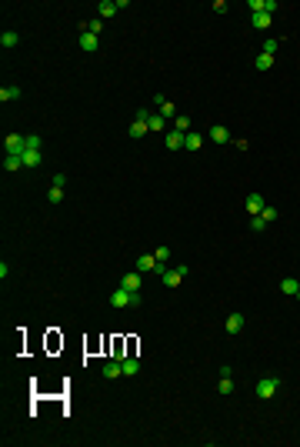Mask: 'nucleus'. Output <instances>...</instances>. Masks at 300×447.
Returning <instances> with one entry per match:
<instances>
[{
	"mask_svg": "<svg viewBox=\"0 0 300 447\" xmlns=\"http://www.w3.org/2000/svg\"><path fill=\"white\" fill-rule=\"evenodd\" d=\"M140 270H133V274H124V280H120V287H127L130 294H140Z\"/></svg>",
	"mask_w": 300,
	"mask_h": 447,
	"instance_id": "obj_7",
	"label": "nucleus"
},
{
	"mask_svg": "<svg viewBox=\"0 0 300 447\" xmlns=\"http://www.w3.org/2000/svg\"><path fill=\"white\" fill-rule=\"evenodd\" d=\"M173 131H180V134H190V117H173Z\"/></svg>",
	"mask_w": 300,
	"mask_h": 447,
	"instance_id": "obj_22",
	"label": "nucleus"
},
{
	"mask_svg": "<svg viewBox=\"0 0 300 447\" xmlns=\"http://www.w3.org/2000/svg\"><path fill=\"white\" fill-rule=\"evenodd\" d=\"M17 34H14V30H3V34H0V47H3V50H14V47H17Z\"/></svg>",
	"mask_w": 300,
	"mask_h": 447,
	"instance_id": "obj_16",
	"label": "nucleus"
},
{
	"mask_svg": "<svg viewBox=\"0 0 300 447\" xmlns=\"http://www.w3.org/2000/svg\"><path fill=\"white\" fill-rule=\"evenodd\" d=\"M263 227H267V224H263L260 217H250V230H254V234H260Z\"/></svg>",
	"mask_w": 300,
	"mask_h": 447,
	"instance_id": "obj_32",
	"label": "nucleus"
},
{
	"mask_svg": "<svg viewBox=\"0 0 300 447\" xmlns=\"http://www.w3.org/2000/svg\"><path fill=\"white\" fill-rule=\"evenodd\" d=\"M263 10H267V14L274 17V10H277V0H263Z\"/></svg>",
	"mask_w": 300,
	"mask_h": 447,
	"instance_id": "obj_34",
	"label": "nucleus"
},
{
	"mask_svg": "<svg viewBox=\"0 0 300 447\" xmlns=\"http://www.w3.org/2000/svg\"><path fill=\"white\" fill-rule=\"evenodd\" d=\"M184 147H187V150H200V147H204V134L190 131L187 137H184Z\"/></svg>",
	"mask_w": 300,
	"mask_h": 447,
	"instance_id": "obj_13",
	"label": "nucleus"
},
{
	"mask_svg": "<svg viewBox=\"0 0 300 447\" xmlns=\"http://www.w3.org/2000/svg\"><path fill=\"white\" fill-rule=\"evenodd\" d=\"M257 217H260L263 224H270V221H277V210H274V207H263V210L257 214Z\"/></svg>",
	"mask_w": 300,
	"mask_h": 447,
	"instance_id": "obj_27",
	"label": "nucleus"
},
{
	"mask_svg": "<svg viewBox=\"0 0 300 447\" xmlns=\"http://www.w3.org/2000/svg\"><path fill=\"white\" fill-rule=\"evenodd\" d=\"M120 364H124V377H133V374H137V360H133V357H124Z\"/></svg>",
	"mask_w": 300,
	"mask_h": 447,
	"instance_id": "obj_24",
	"label": "nucleus"
},
{
	"mask_svg": "<svg viewBox=\"0 0 300 447\" xmlns=\"http://www.w3.org/2000/svg\"><path fill=\"white\" fill-rule=\"evenodd\" d=\"M184 137H187V134H180V131H167V150H180V147H184Z\"/></svg>",
	"mask_w": 300,
	"mask_h": 447,
	"instance_id": "obj_14",
	"label": "nucleus"
},
{
	"mask_svg": "<svg viewBox=\"0 0 300 447\" xmlns=\"http://www.w3.org/2000/svg\"><path fill=\"white\" fill-rule=\"evenodd\" d=\"M20 157H23V167H27V170L40 167V160H43V157H40V150H23Z\"/></svg>",
	"mask_w": 300,
	"mask_h": 447,
	"instance_id": "obj_11",
	"label": "nucleus"
},
{
	"mask_svg": "<svg viewBox=\"0 0 300 447\" xmlns=\"http://www.w3.org/2000/svg\"><path fill=\"white\" fill-rule=\"evenodd\" d=\"M104 377H107V380H117V377H124V364H120V360H110V364H104Z\"/></svg>",
	"mask_w": 300,
	"mask_h": 447,
	"instance_id": "obj_10",
	"label": "nucleus"
},
{
	"mask_svg": "<svg viewBox=\"0 0 300 447\" xmlns=\"http://www.w3.org/2000/svg\"><path fill=\"white\" fill-rule=\"evenodd\" d=\"M247 7H250V10H254V14H263V0H250V3H247Z\"/></svg>",
	"mask_w": 300,
	"mask_h": 447,
	"instance_id": "obj_33",
	"label": "nucleus"
},
{
	"mask_svg": "<svg viewBox=\"0 0 300 447\" xmlns=\"http://www.w3.org/2000/svg\"><path fill=\"white\" fill-rule=\"evenodd\" d=\"M244 324H247L244 314H230V317H227V334H240V331H244Z\"/></svg>",
	"mask_w": 300,
	"mask_h": 447,
	"instance_id": "obj_8",
	"label": "nucleus"
},
{
	"mask_svg": "<svg viewBox=\"0 0 300 447\" xmlns=\"http://www.w3.org/2000/svg\"><path fill=\"white\" fill-rule=\"evenodd\" d=\"M254 67H257V70H270V67H274V57H270V54H260Z\"/></svg>",
	"mask_w": 300,
	"mask_h": 447,
	"instance_id": "obj_23",
	"label": "nucleus"
},
{
	"mask_svg": "<svg viewBox=\"0 0 300 447\" xmlns=\"http://www.w3.org/2000/svg\"><path fill=\"white\" fill-rule=\"evenodd\" d=\"M147 131H150V127H147V111H140V113H137V120L130 124V137L137 140V137H144Z\"/></svg>",
	"mask_w": 300,
	"mask_h": 447,
	"instance_id": "obj_6",
	"label": "nucleus"
},
{
	"mask_svg": "<svg viewBox=\"0 0 300 447\" xmlns=\"http://www.w3.org/2000/svg\"><path fill=\"white\" fill-rule=\"evenodd\" d=\"M67 184V174H54V187H64Z\"/></svg>",
	"mask_w": 300,
	"mask_h": 447,
	"instance_id": "obj_35",
	"label": "nucleus"
},
{
	"mask_svg": "<svg viewBox=\"0 0 300 447\" xmlns=\"http://www.w3.org/2000/svg\"><path fill=\"white\" fill-rule=\"evenodd\" d=\"M297 300H300V291H297Z\"/></svg>",
	"mask_w": 300,
	"mask_h": 447,
	"instance_id": "obj_36",
	"label": "nucleus"
},
{
	"mask_svg": "<svg viewBox=\"0 0 300 447\" xmlns=\"http://www.w3.org/2000/svg\"><path fill=\"white\" fill-rule=\"evenodd\" d=\"M20 97V87H14V84H10V87H0V100H3V104H10V100H17Z\"/></svg>",
	"mask_w": 300,
	"mask_h": 447,
	"instance_id": "obj_18",
	"label": "nucleus"
},
{
	"mask_svg": "<svg viewBox=\"0 0 300 447\" xmlns=\"http://www.w3.org/2000/svg\"><path fill=\"white\" fill-rule=\"evenodd\" d=\"M210 140H217V144H227V140H230V134H227L224 124H214V127H210Z\"/></svg>",
	"mask_w": 300,
	"mask_h": 447,
	"instance_id": "obj_15",
	"label": "nucleus"
},
{
	"mask_svg": "<svg viewBox=\"0 0 300 447\" xmlns=\"http://www.w3.org/2000/svg\"><path fill=\"white\" fill-rule=\"evenodd\" d=\"M270 14H267V10H263V14H254V20H250V23H254V27H257V30H267V27H270Z\"/></svg>",
	"mask_w": 300,
	"mask_h": 447,
	"instance_id": "obj_20",
	"label": "nucleus"
},
{
	"mask_svg": "<svg viewBox=\"0 0 300 447\" xmlns=\"http://www.w3.org/2000/svg\"><path fill=\"white\" fill-rule=\"evenodd\" d=\"M87 30H90V34H100V30H104V20H100V17L87 20Z\"/></svg>",
	"mask_w": 300,
	"mask_h": 447,
	"instance_id": "obj_29",
	"label": "nucleus"
},
{
	"mask_svg": "<svg viewBox=\"0 0 300 447\" xmlns=\"http://www.w3.org/2000/svg\"><path fill=\"white\" fill-rule=\"evenodd\" d=\"M217 391H220V394H230V391H234V380H230V377H220V384H217Z\"/></svg>",
	"mask_w": 300,
	"mask_h": 447,
	"instance_id": "obj_30",
	"label": "nucleus"
},
{
	"mask_svg": "<svg viewBox=\"0 0 300 447\" xmlns=\"http://www.w3.org/2000/svg\"><path fill=\"white\" fill-rule=\"evenodd\" d=\"M153 257H157V261H160V264H167L170 250H167V247H157V250H153Z\"/></svg>",
	"mask_w": 300,
	"mask_h": 447,
	"instance_id": "obj_31",
	"label": "nucleus"
},
{
	"mask_svg": "<svg viewBox=\"0 0 300 447\" xmlns=\"http://www.w3.org/2000/svg\"><path fill=\"white\" fill-rule=\"evenodd\" d=\"M277 47H280V40H277V37H267V40H263V54L274 57V50H277Z\"/></svg>",
	"mask_w": 300,
	"mask_h": 447,
	"instance_id": "obj_25",
	"label": "nucleus"
},
{
	"mask_svg": "<svg viewBox=\"0 0 300 447\" xmlns=\"http://www.w3.org/2000/svg\"><path fill=\"white\" fill-rule=\"evenodd\" d=\"M277 391H280V380H277V377H260V380H257V397H260V401H270Z\"/></svg>",
	"mask_w": 300,
	"mask_h": 447,
	"instance_id": "obj_2",
	"label": "nucleus"
},
{
	"mask_svg": "<svg viewBox=\"0 0 300 447\" xmlns=\"http://www.w3.org/2000/svg\"><path fill=\"white\" fill-rule=\"evenodd\" d=\"M23 167V157L20 154H7V160H3V170H20Z\"/></svg>",
	"mask_w": 300,
	"mask_h": 447,
	"instance_id": "obj_19",
	"label": "nucleus"
},
{
	"mask_svg": "<svg viewBox=\"0 0 300 447\" xmlns=\"http://www.w3.org/2000/svg\"><path fill=\"white\" fill-rule=\"evenodd\" d=\"M147 127H150V131H164V127H167V120H164L160 113H157V117H153V113H147Z\"/></svg>",
	"mask_w": 300,
	"mask_h": 447,
	"instance_id": "obj_21",
	"label": "nucleus"
},
{
	"mask_svg": "<svg viewBox=\"0 0 300 447\" xmlns=\"http://www.w3.org/2000/svg\"><path fill=\"white\" fill-rule=\"evenodd\" d=\"M77 44H80V50H84V54H94L97 47H100V40H97V34H90V30H84Z\"/></svg>",
	"mask_w": 300,
	"mask_h": 447,
	"instance_id": "obj_5",
	"label": "nucleus"
},
{
	"mask_svg": "<svg viewBox=\"0 0 300 447\" xmlns=\"http://www.w3.org/2000/svg\"><path fill=\"white\" fill-rule=\"evenodd\" d=\"M187 277V267H184V264H180V267H173V270H164V274H160V280H164V284H167V287H180V280Z\"/></svg>",
	"mask_w": 300,
	"mask_h": 447,
	"instance_id": "obj_4",
	"label": "nucleus"
},
{
	"mask_svg": "<svg viewBox=\"0 0 300 447\" xmlns=\"http://www.w3.org/2000/svg\"><path fill=\"white\" fill-rule=\"evenodd\" d=\"M110 304L113 307H137V304H140V294H130L127 287H117L110 294Z\"/></svg>",
	"mask_w": 300,
	"mask_h": 447,
	"instance_id": "obj_1",
	"label": "nucleus"
},
{
	"mask_svg": "<svg viewBox=\"0 0 300 447\" xmlns=\"http://www.w3.org/2000/svg\"><path fill=\"white\" fill-rule=\"evenodd\" d=\"M3 150H7V154H23V150H27V137H23V134H7Z\"/></svg>",
	"mask_w": 300,
	"mask_h": 447,
	"instance_id": "obj_3",
	"label": "nucleus"
},
{
	"mask_svg": "<svg viewBox=\"0 0 300 447\" xmlns=\"http://www.w3.org/2000/svg\"><path fill=\"white\" fill-rule=\"evenodd\" d=\"M263 207H267V204H263V197H260V194H250V197H247V210H250V217H257Z\"/></svg>",
	"mask_w": 300,
	"mask_h": 447,
	"instance_id": "obj_12",
	"label": "nucleus"
},
{
	"mask_svg": "<svg viewBox=\"0 0 300 447\" xmlns=\"http://www.w3.org/2000/svg\"><path fill=\"white\" fill-rule=\"evenodd\" d=\"M40 144H43L40 134H27V150H40Z\"/></svg>",
	"mask_w": 300,
	"mask_h": 447,
	"instance_id": "obj_28",
	"label": "nucleus"
},
{
	"mask_svg": "<svg viewBox=\"0 0 300 447\" xmlns=\"http://www.w3.org/2000/svg\"><path fill=\"white\" fill-rule=\"evenodd\" d=\"M117 10H120V7H117V3H113V0H100V3H97V17H100V20L113 17V14H117Z\"/></svg>",
	"mask_w": 300,
	"mask_h": 447,
	"instance_id": "obj_9",
	"label": "nucleus"
},
{
	"mask_svg": "<svg viewBox=\"0 0 300 447\" xmlns=\"http://www.w3.org/2000/svg\"><path fill=\"white\" fill-rule=\"evenodd\" d=\"M47 201H50V204H60V201H64V187H50Z\"/></svg>",
	"mask_w": 300,
	"mask_h": 447,
	"instance_id": "obj_26",
	"label": "nucleus"
},
{
	"mask_svg": "<svg viewBox=\"0 0 300 447\" xmlns=\"http://www.w3.org/2000/svg\"><path fill=\"white\" fill-rule=\"evenodd\" d=\"M280 291H283V294H287V297H297L300 284H297V280H294V277H283V280H280Z\"/></svg>",
	"mask_w": 300,
	"mask_h": 447,
	"instance_id": "obj_17",
	"label": "nucleus"
}]
</instances>
